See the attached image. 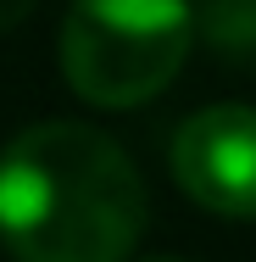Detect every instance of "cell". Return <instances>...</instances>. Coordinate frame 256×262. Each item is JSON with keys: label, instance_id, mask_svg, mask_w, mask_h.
Returning a JSON list of instances; mask_svg holds the SVG:
<instances>
[{"label": "cell", "instance_id": "6da1fadb", "mask_svg": "<svg viewBox=\"0 0 256 262\" xmlns=\"http://www.w3.org/2000/svg\"><path fill=\"white\" fill-rule=\"evenodd\" d=\"M145 179L89 123H34L0 151V246L11 262H128L145 234Z\"/></svg>", "mask_w": 256, "mask_h": 262}, {"label": "cell", "instance_id": "7a4b0ae2", "mask_svg": "<svg viewBox=\"0 0 256 262\" xmlns=\"http://www.w3.org/2000/svg\"><path fill=\"white\" fill-rule=\"evenodd\" d=\"M195 51V0H73L61 17V78L84 106L156 101Z\"/></svg>", "mask_w": 256, "mask_h": 262}, {"label": "cell", "instance_id": "3957f363", "mask_svg": "<svg viewBox=\"0 0 256 262\" xmlns=\"http://www.w3.org/2000/svg\"><path fill=\"white\" fill-rule=\"evenodd\" d=\"M173 179L212 217L256 223V106L223 101L178 123Z\"/></svg>", "mask_w": 256, "mask_h": 262}, {"label": "cell", "instance_id": "277c9868", "mask_svg": "<svg viewBox=\"0 0 256 262\" xmlns=\"http://www.w3.org/2000/svg\"><path fill=\"white\" fill-rule=\"evenodd\" d=\"M195 39L223 61L256 56V0H195Z\"/></svg>", "mask_w": 256, "mask_h": 262}, {"label": "cell", "instance_id": "5b68a950", "mask_svg": "<svg viewBox=\"0 0 256 262\" xmlns=\"http://www.w3.org/2000/svg\"><path fill=\"white\" fill-rule=\"evenodd\" d=\"M34 6H39V0H0V34H11V28H17Z\"/></svg>", "mask_w": 256, "mask_h": 262}, {"label": "cell", "instance_id": "8992f818", "mask_svg": "<svg viewBox=\"0 0 256 262\" xmlns=\"http://www.w3.org/2000/svg\"><path fill=\"white\" fill-rule=\"evenodd\" d=\"M151 262H184V257H151Z\"/></svg>", "mask_w": 256, "mask_h": 262}]
</instances>
